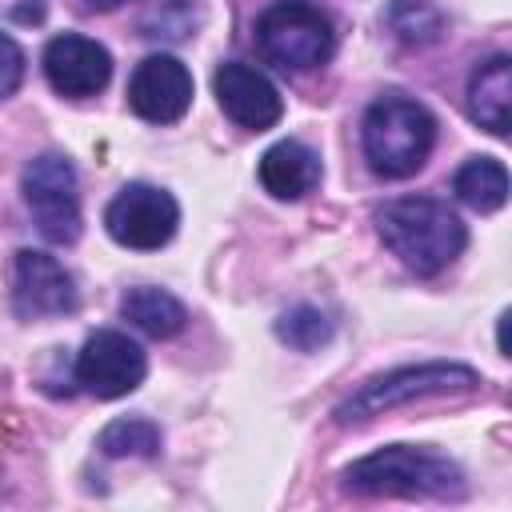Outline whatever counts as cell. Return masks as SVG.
<instances>
[{"label": "cell", "mask_w": 512, "mask_h": 512, "mask_svg": "<svg viewBox=\"0 0 512 512\" xmlns=\"http://www.w3.org/2000/svg\"><path fill=\"white\" fill-rule=\"evenodd\" d=\"M376 232L384 248L416 276H436L444 272L468 244V228L460 216L432 196H400L388 200L376 212Z\"/></svg>", "instance_id": "6da1fadb"}, {"label": "cell", "mask_w": 512, "mask_h": 512, "mask_svg": "<svg viewBox=\"0 0 512 512\" xmlns=\"http://www.w3.org/2000/svg\"><path fill=\"white\" fill-rule=\"evenodd\" d=\"M344 488L356 496H432V500H456L464 496V472L456 460L412 448V444H388L376 448L344 468Z\"/></svg>", "instance_id": "7a4b0ae2"}, {"label": "cell", "mask_w": 512, "mask_h": 512, "mask_svg": "<svg viewBox=\"0 0 512 512\" xmlns=\"http://www.w3.org/2000/svg\"><path fill=\"white\" fill-rule=\"evenodd\" d=\"M360 144H364V160L376 176L404 180L424 168V160L436 144V116L404 92H384L364 112Z\"/></svg>", "instance_id": "3957f363"}, {"label": "cell", "mask_w": 512, "mask_h": 512, "mask_svg": "<svg viewBox=\"0 0 512 512\" xmlns=\"http://www.w3.org/2000/svg\"><path fill=\"white\" fill-rule=\"evenodd\" d=\"M480 388V372L468 364H448V360H432V364H408V368H392L384 376L364 380L352 396H344L332 412L336 424H364L380 412H392L400 404L412 400H428V396H456V392H476Z\"/></svg>", "instance_id": "277c9868"}, {"label": "cell", "mask_w": 512, "mask_h": 512, "mask_svg": "<svg viewBox=\"0 0 512 512\" xmlns=\"http://www.w3.org/2000/svg\"><path fill=\"white\" fill-rule=\"evenodd\" d=\"M336 48L332 20L308 0H276L256 20V52L280 72H312Z\"/></svg>", "instance_id": "5b68a950"}, {"label": "cell", "mask_w": 512, "mask_h": 512, "mask_svg": "<svg viewBox=\"0 0 512 512\" xmlns=\"http://www.w3.org/2000/svg\"><path fill=\"white\" fill-rule=\"evenodd\" d=\"M24 204L52 244H76L80 240V192H76V168L60 152H40L20 172Z\"/></svg>", "instance_id": "8992f818"}, {"label": "cell", "mask_w": 512, "mask_h": 512, "mask_svg": "<svg viewBox=\"0 0 512 512\" xmlns=\"http://www.w3.org/2000/svg\"><path fill=\"white\" fill-rule=\"evenodd\" d=\"M104 228L120 248H136V252H152L164 248L176 228H180V204L172 200V192L156 188V184H124L108 208H104Z\"/></svg>", "instance_id": "52a82bcc"}, {"label": "cell", "mask_w": 512, "mask_h": 512, "mask_svg": "<svg viewBox=\"0 0 512 512\" xmlns=\"http://www.w3.org/2000/svg\"><path fill=\"white\" fill-rule=\"evenodd\" d=\"M144 372H148V360H144L140 344L116 328L92 332L72 364L76 384L96 400H120V396L136 392L144 384Z\"/></svg>", "instance_id": "ba28073f"}, {"label": "cell", "mask_w": 512, "mask_h": 512, "mask_svg": "<svg viewBox=\"0 0 512 512\" xmlns=\"http://www.w3.org/2000/svg\"><path fill=\"white\" fill-rule=\"evenodd\" d=\"M76 308L72 272L36 248H20L12 260V312L20 320H48Z\"/></svg>", "instance_id": "9c48e42d"}, {"label": "cell", "mask_w": 512, "mask_h": 512, "mask_svg": "<svg viewBox=\"0 0 512 512\" xmlns=\"http://www.w3.org/2000/svg\"><path fill=\"white\" fill-rule=\"evenodd\" d=\"M128 108L148 124H176L192 108V72L168 52L144 56L128 80Z\"/></svg>", "instance_id": "30bf717a"}, {"label": "cell", "mask_w": 512, "mask_h": 512, "mask_svg": "<svg viewBox=\"0 0 512 512\" xmlns=\"http://www.w3.org/2000/svg\"><path fill=\"white\" fill-rule=\"evenodd\" d=\"M212 88H216V100H220L224 116L232 124L248 128V132H264L272 124H280V116H284V100H280L276 84L244 60L220 64L216 76H212Z\"/></svg>", "instance_id": "8fae6325"}, {"label": "cell", "mask_w": 512, "mask_h": 512, "mask_svg": "<svg viewBox=\"0 0 512 512\" xmlns=\"http://www.w3.org/2000/svg\"><path fill=\"white\" fill-rule=\"evenodd\" d=\"M44 76L60 96L84 100L108 88L112 80V56L104 44L80 36V32H64L52 36L44 48Z\"/></svg>", "instance_id": "7c38bea8"}, {"label": "cell", "mask_w": 512, "mask_h": 512, "mask_svg": "<svg viewBox=\"0 0 512 512\" xmlns=\"http://www.w3.org/2000/svg\"><path fill=\"white\" fill-rule=\"evenodd\" d=\"M256 176H260V184H264L268 196H276V200H300V196H308L320 184L324 168H320V156L308 144H300V140H276L260 156Z\"/></svg>", "instance_id": "4fadbf2b"}, {"label": "cell", "mask_w": 512, "mask_h": 512, "mask_svg": "<svg viewBox=\"0 0 512 512\" xmlns=\"http://www.w3.org/2000/svg\"><path fill=\"white\" fill-rule=\"evenodd\" d=\"M508 108H512V60L492 56L476 64L468 80V116L492 136H508Z\"/></svg>", "instance_id": "5bb4252c"}, {"label": "cell", "mask_w": 512, "mask_h": 512, "mask_svg": "<svg viewBox=\"0 0 512 512\" xmlns=\"http://www.w3.org/2000/svg\"><path fill=\"white\" fill-rule=\"evenodd\" d=\"M120 316H124L132 328H140L144 336H152V340H168V336L184 332V324H188L184 304H180L172 292L152 288V284L128 288L124 300H120Z\"/></svg>", "instance_id": "9a60e30c"}, {"label": "cell", "mask_w": 512, "mask_h": 512, "mask_svg": "<svg viewBox=\"0 0 512 512\" xmlns=\"http://www.w3.org/2000/svg\"><path fill=\"white\" fill-rule=\"evenodd\" d=\"M452 192L472 212H496L508 200V168L496 156H472L456 168Z\"/></svg>", "instance_id": "2e32d148"}, {"label": "cell", "mask_w": 512, "mask_h": 512, "mask_svg": "<svg viewBox=\"0 0 512 512\" xmlns=\"http://www.w3.org/2000/svg\"><path fill=\"white\" fill-rule=\"evenodd\" d=\"M384 24L392 28L396 40H404L412 48H424V44L440 40V32H444V16L432 0H392L384 8Z\"/></svg>", "instance_id": "e0dca14e"}, {"label": "cell", "mask_w": 512, "mask_h": 512, "mask_svg": "<svg viewBox=\"0 0 512 512\" xmlns=\"http://www.w3.org/2000/svg\"><path fill=\"white\" fill-rule=\"evenodd\" d=\"M200 24V8L192 0H152L140 16V36L148 40H188Z\"/></svg>", "instance_id": "ac0fdd59"}, {"label": "cell", "mask_w": 512, "mask_h": 512, "mask_svg": "<svg viewBox=\"0 0 512 512\" xmlns=\"http://www.w3.org/2000/svg\"><path fill=\"white\" fill-rule=\"evenodd\" d=\"M96 444L104 456H156L160 452V428L144 416H124V420H112Z\"/></svg>", "instance_id": "d6986e66"}, {"label": "cell", "mask_w": 512, "mask_h": 512, "mask_svg": "<svg viewBox=\"0 0 512 512\" xmlns=\"http://www.w3.org/2000/svg\"><path fill=\"white\" fill-rule=\"evenodd\" d=\"M276 340H284L296 352H316L332 340V320L312 304H296L276 320Z\"/></svg>", "instance_id": "ffe728a7"}, {"label": "cell", "mask_w": 512, "mask_h": 512, "mask_svg": "<svg viewBox=\"0 0 512 512\" xmlns=\"http://www.w3.org/2000/svg\"><path fill=\"white\" fill-rule=\"evenodd\" d=\"M24 80V52L12 36L0 32V100H8Z\"/></svg>", "instance_id": "44dd1931"}, {"label": "cell", "mask_w": 512, "mask_h": 512, "mask_svg": "<svg viewBox=\"0 0 512 512\" xmlns=\"http://www.w3.org/2000/svg\"><path fill=\"white\" fill-rule=\"evenodd\" d=\"M0 16L12 20V24L32 28V24H40L48 16V0H0Z\"/></svg>", "instance_id": "7402d4cb"}, {"label": "cell", "mask_w": 512, "mask_h": 512, "mask_svg": "<svg viewBox=\"0 0 512 512\" xmlns=\"http://www.w3.org/2000/svg\"><path fill=\"white\" fill-rule=\"evenodd\" d=\"M88 12H112V8H120V4H128V0H80Z\"/></svg>", "instance_id": "603a6c76"}]
</instances>
